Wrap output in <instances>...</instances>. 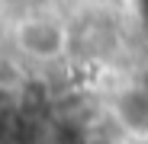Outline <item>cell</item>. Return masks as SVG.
Returning <instances> with one entry per match:
<instances>
[{
    "label": "cell",
    "mask_w": 148,
    "mask_h": 144,
    "mask_svg": "<svg viewBox=\"0 0 148 144\" xmlns=\"http://www.w3.org/2000/svg\"><path fill=\"white\" fill-rule=\"evenodd\" d=\"M48 35H61L52 22H26L19 29V42L23 48H29L32 55H52L58 45H48Z\"/></svg>",
    "instance_id": "cell-1"
}]
</instances>
